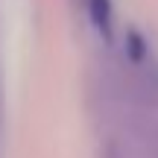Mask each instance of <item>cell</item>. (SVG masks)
Returning a JSON list of instances; mask_svg holds the SVG:
<instances>
[{"mask_svg": "<svg viewBox=\"0 0 158 158\" xmlns=\"http://www.w3.org/2000/svg\"><path fill=\"white\" fill-rule=\"evenodd\" d=\"M85 6H88V15L94 21V27L108 38L111 35V0H85Z\"/></svg>", "mask_w": 158, "mask_h": 158, "instance_id": "1", "label": "cell"}]
</instances>
